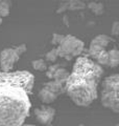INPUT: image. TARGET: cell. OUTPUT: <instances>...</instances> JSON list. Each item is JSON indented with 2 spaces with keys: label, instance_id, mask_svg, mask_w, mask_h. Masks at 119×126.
I'll return each instance as SVG.
<instances>
[{
  "label": "cell",
  "instance_id": "cell-7",
  "mask_svg": "<svg viewBox=\"0 0 119 126\" xmlns=\"http://www.w3.org/2000/svg\"><path fill=\"white\" fill-rule=\"evenodd\" d=\"M38 97L44 104H50V103H52V102H54L58 99V97L55 96L48 87H46L45 85L40 89V92L38 94Z\"/></svg>",
  "mask_w": 119,
  "mask_h": 126
},
{
  "label": "cell",
  "instance_id": "cell-18",
  "mask_svg": "<svg viewBox=\"0 0 119 126\" xmlns=\"http://www.w3.org/2000/svg\"><path fill=\"white\" fill-rule=\"evenodd\" d=\"M64 39V36L63 35H59V34H54L53 38H52V44L54 45H60V43L63 41Z\"/></svg>",
  "mask_w": 119,
  "mask_h": 126
},
{
  "label": "cell",
  "instance_id": "cell-15",
  "mask_svg": "<svg viewBox=\"0 0 119 126\" xmlns=\"http://www.w3.org/2000/svg\"><path fill=\"white\" fill-rule=\"evenodd\" d=\"M89 7L96 15H100L104 13V5H102L101 3H90Z\"/></svg>",
  "mask_w": 119,
  "mask_h": 126
},
{
  "label": "cell",
  "instance_id": "cell-20",
  "mask_svg": "<svg viewBox=\"0 0 119 126\" xmlns=\"http://www.w3.org/2000/svg\"><path fill=\"white\" fill-rule=\"evenodd\" d=\"M21 126H36V125H29V124H22Z\"/></svg>",
  "mask_w": 119,
  "mask_h": 126
},
{
  "label": "cell",
  "instance_id": "cell-3",
  "mask_svg": "<svg viewBox=\"0 0 119 126\" xmlns=\"http://www.w3.org/2000/svg\"><path fill=\"white\" fill-rule=\"evenodd\" d=\"M118 88H119V76L113 74L107 77L101 85L100 102L104 107L112 110L113 112H119L118 102Z\"/></svg>",
  "mask_w": 119,
  "mask_h": 126
},
{
  "label": "cell",
  "instance_id": "cell-1",
  "mask_svg": "<svg viewBox=\"0 0 119 126\" xmlns=\"http://www.w3.org/2000/svg\"><path fill=\"white\" fill-rule=\"evenodd\" d=\"M35 83L27 70L0 72V126H21L29 115Z\"/></svg>",
  "mask_w": 119,
  "mask_h": 126
},
{
  "label": "cell",
  "instance_id": "cell-14",
  "mask_svg": "<svg viewBox=\"0 0 119 126\" xmlns=\"http://www.w3.org/2000/svg\"><path fill=\"white\" fill-rule=\"evenodd\" d=\"M59 58V56H58V50H57V48H52L51 50H49L48 53L46 54V61H48V62H55L57 61V59Z\"/></svg>",
  "mask_w": 119,
  "mask_h": 126
},
{
  "label": "cell",
  "instance_id": "cell-12",
  "mask_svg": "<svg viewBox=\"0 0 119 126\" xmlns=\"http://www.w3.org/2000/svg\"><path fill=\"white\" fill-rule=\"evenodd\" d=\"M31 65H33V68L35 70H38V72H46L48 66H47V63L45 60L43 59H37V60H34L31 62Z\"/></svg>",
  "mask_w": 119,
  "mask_h": 126
},
{
  "label": "cell",
  "instance_id": "cell-19",
  "mask_svg": "<svg viewBox=\"0 0 119 126\" xmlns=\"http://www.w3.org/2000/svg\"><path fill=\"white\" fill-rule=\"evenodd\" d=\"M112 34L114 35V36H117V35L119 34V23H118V21H115L113 23V25H112Z\"/></svg>",
  "mask_w": 119,
  "mask_h": 126
},
{
  "label": "cell",
  "instance_id": "cell-17",
  "mask_svg": "<svg viewBox=\"0 0 119 126\" xmlns=\"http://www.w3.org/2000/svg\"><path fill=\"white\" fill-rule=\"evenodd\" d=\"M14 48H15V50H16V53H17V54L19 55V57H20L21 55H23V54L26 52L27 47H26L25 44H20V45H18V46L14 47Z\"/></svg>",
  "mask_w": 119,
  "mask_h": 126
},
{
  "label": "cell",
  "instance_id": "cell-21",
  "mask_svg": "<svg viewBox=\"0 0 119 126\" xmlns=\"http://www.w3.org/2000/svg\"><path fill=\"white\" fill-rule=\"evenodd\" d=\"M1 23H2V18L0 17V24H1Z\"/></svg>",
  "mask_w": 119,
  "mask_h": 126
},
{
  "label": "cell",
  "instance_id": "cell-8",
  "mask_svg": "<svg viewBox=\"0 0 119 126\" xmlns=\"http://www.w3.org/2000/svg\"><path fill=\"white\" fill-rule=\"evenodd\" d=\"M65 83L66 82L50 80L49 82H47V83L45 84V86L46 87H48L57 97H59L60 94L65 93Z\"/></svg>",
  "mask_w": 119,
  "mask_h": 126
},
{
  "label": "cell",
  "instance_id": "cell-16",
  "mask_svg": "<svg viewBox=\"0 0 119 126\" xmlns=\"http://www.w3.org/2000/svg\"><path fill=\"white\" fill-rule=\"evenodd\" d=\"M68 7L70 10H82L86 7V4H84L83 2H79V1H72V2H69V5Z\"/></svg>",
  "mask_w": 119,
  "mask_h": 126
},
{
  "label": "cell",
  "instance_id": "cell-4",
  "mask_svg": "<svg viewBox=\"0 0 119 126\" xmlns=\"http://www.w3.org/2000/svg\"><path fill=\"white\" fill-rule=\"evenodd\" d=\"M84 42L78 38L67 35L64 36L63 41L55 48L58 50V56L65 58L67 60H72L74 57H78L84 52Z\"/></svg>",
  "mask_w": 119,
  "mask_h": 126
},
{
  "label": "cell",
  "instance_id": "cell-5",
  "mask_svg": "<svg viewBox=\"0 0 119 126\" xmlns=\"http://www.w3.org/2000/svg\"><path fill=\"white\" fill-rule=\"evenodd\" d=\"M19 55L14 47H6L0 52V67L1 72H12L15 63L19 60Z\"/></svg>",
  "mask_w": 119,
  "mask_h": 126
},
{
  "label": "cell",
  "instance_id": "cell-11",
  "mask_svg": "<svg viewBox=\"0 0 119 126\" xmlns=\"http://www.w3.org/2000/svg\"><path fill=\"white\" fill-rule=\"evenodd\" d=\"M109 53V67H116L119 63V52L116 47H114L111 50H108Z\"/></svg>",
  "mask_w": 119,
  "mask_h": 126
},
{
  "label": "cell",
  "instance_id": "cell-2",
  "mask_svg": "<svg viewBox=\"0 0 119 126\" xmlns=\"http://www.w3.org/2000/svg\"><path fill=\"white\" fill-rule=\"evenodd\" d=\"M104 68L89 57H78L65 83V93L77 106H89L98 97Z\"/></svg>",
  "mask_w": 119,
  "mask_h": 126
},
{
  "label": "cell",
  "instance_id": "cell-6",
  "mask_svg": "<svg viewBox=\"0 0 119 126\" xmlns=\"http://www.w3.org/2000/svg\"><path fill=\"white\" fill-rule=\"evenodd\" d=\"M35 116L41 124L47 125V124H50L53 121L55 117V109L52 106L43 105L41 107H38L35 109Z\"/></svg>",
  "mask_w": 119,
  "mask_h": 126
},
{
  "label": "cell",
  "instance_id": "cell-9",
  "mask_svg": "<svg viewBox=\"0 0 119 126\" xmlns=\"http://www.w3.org/2000/svg\"><path fill=\"white\" fill-rule=\"evenodd\" d=\"M112 41H113V39L110 36H107V35H98V36H96L92 41H91L90 45L97 46V47H100V48L106 49V47Z\"/></svg>",
  "mask_w": 119,
  "mask_h": 126
},
{
  "label": "cell",
  "instance_id": "cell-13",
  "mask_svg": "<svg viewBox=\"0 0 119 126\" xmlns=\"http://www.w3.org/2000/svg\"><path fill=\"white\" fill-rule=\"evenodd\" d=\"M12 6L11 1H6V0H2L0 1V17H6L10 14V10Z\"/></svg>",
  "mask_w": 119,
  "mask_h": 126
},
{
  "label": "cell",
  "instance_id": "cell-10",
  "mask_svg": "<svg viewBox=\"0 0 119 126\" xmlns=\"http://www.w3.org/2000/svg\"><path fill=\"white\" fill-rule=\"evenodd\" d=\"M69 77V72L67 70L66 68L62 67V66H60V67L55 70L52 78H51V80H54V81H62V82H66L67 79Z\"/></svg>",
  "mask_w": 119,
  "mask_h": 126
}]
</instances>
